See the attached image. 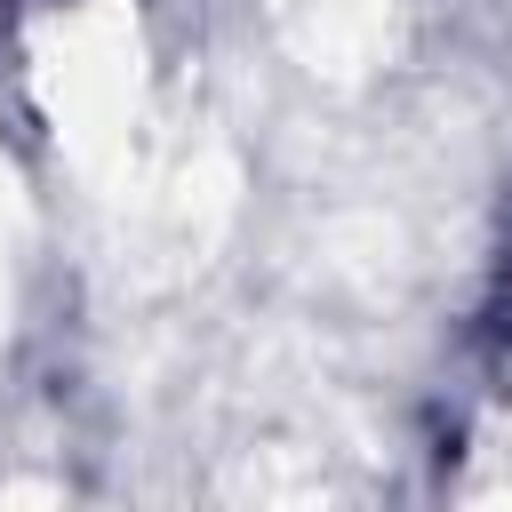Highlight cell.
Wrapping results in <instances>:
<instances>
[{
	"label": "cell",
	"mask_w": 512,
	"mask_h": 512,
	"mask_svg": "<svg viewBox=\"0 0 512 512\" xmlns=\"http://www.w3.org/2000/svg\"><path fill=\"white\" fill-rule=\"evenodd\" d=\"M488 336H496V360H504V376H512V264H504V280H496V320H488Z\"/></svg>",
	"instance_id": "cell-1"
}]
</instances>
